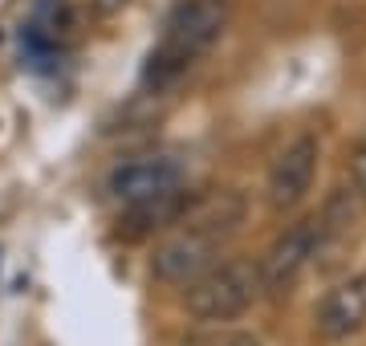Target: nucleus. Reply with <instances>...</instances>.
Wrapping results in <instances>:
<instances>
[{
    "instance_id": "f257e3e1",
    "label": "nucleus",
    "mask_w": 366,
    "mask_h": 346,
    "mask_svg": "<svg viewBox=\"0 0 366 346\" xmlns=\"http://www.w3.org/2000/svg\"><path fill=\"white\" fill-rule=\"evenodd\" d=\"M224 25H228L224 0H179L175 13L167 16V25H163L159 45L147 54L143 86H155V90L175 86L220 41Z\"/></svg>"
},
{
    "instance_id": "f03ea898",
    "label": "nucleus",
    "mask_w": 366,
    "mask_h": 346,
    "mask_svg": "<svg viewBox=\"0 0 366 346\" xmlns=\"http://www.w3.org/2000/svg\"><path fill=\"white\" fill-rule=\"evenodd\" d=\"M261 293H264L261 261L232 257V261H220L208 277H199L187 290V314L199 322H232L240 314H249Z\"/></svg>"
},
{
    "instance_id": "7ed1b4c3",
    "label": "nucleus",
    "mask_w": 366,
    "mask_h": 346,
    "mask_svg": "<svg viewBox=\"0 0 366 346\" xmlns=\"http://www.w3.org/2000/svg\"><path fill=\"white\" fill-rule=\"evenodd\" d=\"M326 220L322 212L305 216L297 224H289L281 237L269 244V253L261 257V277H264V293H285L293 281L301 277V269L317 257V249L326 244Z\"/></svg>"
},
{
    "instance_id": "20e7f679",
    "label": "nucleus",
    "mask_w": 366,
    "mask_h": 346,
    "mask_svg": "<svg viewBox=\"0 0 366 346\" xmlns=\"http://www.w3.org/2000/svg\"><path fill=\"white\" fill-rule=\"evenodd\" d=\"M216 253H220V240L212 237V232L179 224V232L167 237L155 249L151 273H155V281H163V285H187V290H192L199 277H208L212 269L220 265Z\"/></svg>"
},
{
    "instance_id": "39448f33",
    "label": "nucleus",
    "mask_w": 366,
    "mask_h": 346,
    "mask_svg": "<svg viewBox=\"0 0 366 346\" xmlns=\"http://www.w3.org/2000/svg\"><path fill=\"white\" fill-rule=\"evenodd\" d=\"M106 192L122 208H139V204L183 192V167L175 159H167V155H143V159L118 163L110 172V179H106Z\"/></svg>"
},
{
    "instance_id": "423d86ee",
    "label": "nucleus",
    "mask_w": 366,
    "mask_h": 346,
    "mask_svg": "<svg viewBox=\"0 0 366 346\" xmlns=\"http://www.w3.org/2000/svg\"><path fill=\"white\" fill-rule=\"evenodd\" d=\"M317 159H322V147H317L314 134H297L277 155L273 172H269V184H264V200H269L273 212H289V208H297L305 200V192L314 187Z\"/></svg>"
},
{
    "instance_id": "0eeeda50",
    "label": "nucleus",
    "mask_w": 366,
    "mask_h": 346,
    "mask_svg": "<svg viewBox=\"0 0 366 346\" xmlns=\"http://www.w3.org/2000/svg\"><path fill=\"white\" fill-rule=\"evenodd\" d=\"M366 326V273H354L322 297L317 306V334L330 342H342Z\"/></svg>"
},
{
    "instance_id": "6e6552de",
    "label": "nucleus",
    "mask_w": 366,
    "mask_h": 346,
    "mask_svg": "<svg viewBox=\"0 0 366 346\" xmlns=\"http://www.w3.org/2000/svg\"><path fill=\"white\" fill-rule=\"evenodd\" d=\"M244 212H249V204H244L240 192H212V196L192 200V208H187V216H183L179 224L212 232L216 240H228L236 228L244 224Z\"/></svg>"
},
{
    "instance_id": "1a4fd4ad",
    "label": "nucleus",
    "mask_w": 366,
    "mask_h": 346,
    "mask_svg": "<svg viewBox=\"0 0 366 346\" xmlns=\"http://www.w3.org/2000/svg\"><path fill=\"white\" fill-rule=\"evenodd\" d=\"M187 208H192V192L183 187V192H175V196H163V200L139 204V208H122L118 224H122V237L139 240V237H151V232H159V228L179 224L183 216H187Z\"/></svg>"
},
{
    "instance_id": "9d476101",
    "label": "nucleus",
    "mask_w": 366,
    "mask_h": 346,
    "mask_svg": "<svg viewBox=\"0 0 366 346\" xmlns=\"http://www.w3.org/2000/svg\"><path fill=\"white\" fill-rule=\"evenodd\" d=\"M350 179H354V192L366 200V143L354 147V155H350Z\"/></svg>"
},
{
    "instance_id": "9b49d317",
    "label": "nucleus",
    "mask_w": 366,
    "mask_h": 346,
    "mask_svg": "<svg viewBox=\"0 0 366 346\" xmlns=\"http://www.w3.org/2000/svg\"><path fill=\"white\" fill-rule=\"evenodd\" d=\"M131 0H90V9H94V16H102V21H110V16H118L122 9H127Z\"/></svg>"
},
{
    "instance_id": "f8f14e48",
    "label": "nucleus",
    "mask_w": 366,
    "mask_h": 346,
    "mask_svg": "<svg viewBox=\"0 0 366 346\" xmlns=\"http://www.w3.org/2000/svg\"><path fill=\"white\" fill-rule=\"evenodd\" d=\"M232 346H261V342H257L252 334H236V338H232Z\"/></svg>"
}]
</instances>
